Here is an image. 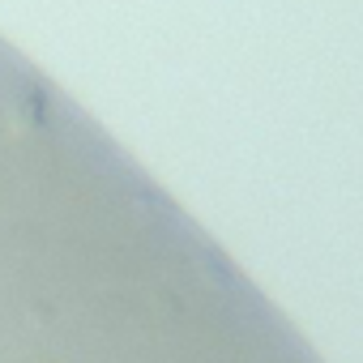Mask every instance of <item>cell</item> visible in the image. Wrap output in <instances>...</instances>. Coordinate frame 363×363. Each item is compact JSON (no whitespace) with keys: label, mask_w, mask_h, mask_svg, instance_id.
I'll use <instances>...</instances> for the list:
<instances>
[{"label":"cell","mask_w":363,"mask_h":363,"mask_svg":"<svg viewBox=\"0 0 363 363\" xmlns=\"http://www.w3.org/2000/svg\"><path fill=\"white\" fill-rule=\"evenodd\" d=\"M26 111H30V120H35V124H48V116H43V99H39V90H30V94H26Z\"/></svg>","instance_id":"obj_1"}]
</instances>
